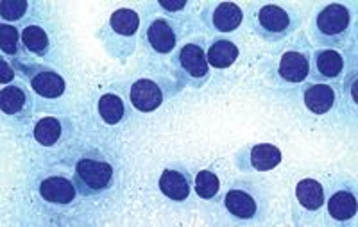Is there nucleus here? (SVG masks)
<instances>
[{"instance_id":"f8f14e48","label":"nucleus","mask_w":358,"mask_h":227,"mask_svg":"<svg viewBox=\"0 0 358 227\" xmlns=\"http://www.w3.org/2000/svg\"><path fill=\"white\" fill-rule=\"evenodd\" d=\"M78 188L66 177H47L40 184V195L50 204H72L76 200Z\"/></svg>"},{"instance_id":"dca6fc26","label":"nucleus","mask_w":358,"mask_h":227,"mask_svg":"<svg viewBox=\"0 0 358 227\" xmlns=\"http://www.w3.org/2000/svg\"><path fill=\"white\" fill-rule=\"evenodd\" d=\"M335 104V91L328 85H310L305 89V105L313 115H326Z\"/></svg>"},{"instance_id":"f257e3e1","label":"nucleus","mask_w":358,"mask_h":227,"mask_svg":"<svg viewBox=\"0 0 358 227\" xmlns=\"http://www.w3.org/2000/svg\"><path fill=\"white\" fill-rule=\"evenodd\" d=\"M350 29V9L342 4H330L319 11L313 22V38L326 47H338L348 40Z\"/></svg>"},{"instance_id":"423d86ee","label":"nucleus","mask_w":358,"mask_h":227,"mask_svg":"<svg viewBox=\"0 0 358 227\" xmlns=\"http://www.w3.org/2000/svg\"><path fill=\"white\" fill-rule=\"evenodd\" d=\"M224 206L229 211V215L241 220H251L258 215V197L251 190L244 186H233L224 197Z\"/></svg>"},{"instance_id":"6ab92c4d","label":"nucleus","mask_w":358,"mask_h":227,"mask_svg":"<svg viewBox=\"0 0 358 227\" xmlns=\"http://www.w3.org/2000/svg\"><path fill=\"white\" fill-rule=\"evenodd\" d=\"M296 199L305 210L317 211L324 204V188L315 179H303L296 186Z\"/></svg>"},{"instance_id":"b1692460","label":"nucleus","mask_w":358,"mask_h":227,"mask_svg":"<svg viewBox=\"0 0 358 227\" xmlns=\"http://www.w3.org/2000/svg\"><path fill=\"white\" fill-rule=\"evenodd\" d=\"M220 190V181L212 170H201L196 175V193L201 199L212 200L215 199Z\"/></svg>"},{"instance_id":"9d476101","label":"nucleus","mask_w":358,"mask_h":227,"mask_svg":"<svg viewBox=\"0 0 358 227\" xmlns=\"http://www.w3.org/2000/svg\"><path fill=\"white\" fill-rule=\"evenodd\" d=\"M140 29V15L133 9H117L108 20L104 31L108 33V38H122V40H133L138 34ZM106 38V40H108ZM133 43V41H131Z\"/></svg>"},{"instance_id":"39448f33","label":"nucleus","mask_w":358,"mask_h":227,"mask_svg":"<svg viewBox=\"0 0 358 227\" xmlns=\"http://www.w3.org/2000/svg\"><path fill=\"white\" fill-rule=\"evenodd\" d=\"M281 163V150L271 143H257V145L245 149L244 158L238 159V166L248 170L268 172L276 168Z\"/></svg>"},{"instance_id":"cd10ccee","label":"nucleus","mask_w":358,"mask_h":227,"mask_svg":"<svg viewBox=\"0 0 358 227\" xmlns=\"http://www.w3.org/2000/svg\"><path fill=\"white\" fill-rule=\"evenodd\" d=\"M13 78H15V72H13L11 66L2 59V61H0V81H2V85H8V82L13 81Z\"/></svg>"},{"instance_id":"a211bd4d","label":"nucleus","mask_w":358,"mask_h":227,"mask_svg":"<svg viewBox=\"0 0 358 227\" xmlns=\"http://www.w3.org/2000/svg\"><path fill=\"white\" fill-rule=\"evenodd\" d=\"M238 59V47L229 40H215L206 52L208 65L213 68H229Z\"/></svg>"},{"instance_id":"5701e85b","label":"nucleus","mask_w":358,"mask_h":227,"mask_svg":"<svg viewBox=\"0 0 358 227\" xmlns=\"http://www.w3.org/2000/svg\"><path fill=\"white\" fill-rule=\"evenodd\" d=\"M62 129L63 127L57 118L45 117L34 127V138L43 147H52L56 145L57 140L62 138Z\"/></svg>"},{"instance_id":"2eb2a0df","label":"nucleus","mask_w":358,"mask_h":227,"mask_svg":"<svg viewBox=\"0 0 358 227\" xmlns=\"http://www.w3.org/2000/svg\"><path fill=\"white\" fill-rule=\"evenodd\" d=\"M344 70V59L337 50L326 49L315 52V72L313 79H322V81H331L337 79Z\"/></svg>"},{"instance_id":"bb28decb","label":"nucleus","mask_w":358,"mask_h":227,"mask_svg":"<svg viewBox=\"0 0 358 227\" xmlns=\"http://www.w3.org/2000/svg\"><path fill=\"white\" fill-rule=\"evenodd\" d=\"M159 8L165 9L169 13H178L181 9L187 8V2L185 0H176V2H169V0H159Z\"/></svg>"},{"instance_id":"6e6552de","label":"nucleus","mask_w":358,"mask_h":227,"mask_svg":"<svg viewBox=\"0 0 358 227\" xmlns=\"http://www.w3.org/2000/svg\"><path fill=\"white\" fill-rule=\"evenodd\" d=\"M159 190L167 199L174 200V203H183L192 191L190 174L178 166L165 168L159 175Z\"/></svg>"},{"instance_id":"1a4fd4ad","label":"nucleus","mask_w":358,"mask_h":227,"mask_svg":"<svg viewBox=\"0 0 358 227\" xmlns=\"http://www.w3.org/2000/svg\"><path fill=\"white\" fill-rule=\"evenodd\" d=\"M131 104L142 113H151L163 104V91L151 79H138L131 86Z\"/></svg>"},{"instance_id":"f03ea898","label":"nucleus","mask_w":358,"mask_h":227,"mask_svg":"<svg viewBox=\"0 0 358 227\" xmlns=\"http://www.w3.org/2000/svg\"><path fill=\"white\" fill-rule=\"evenodd\" d=\"M299 18L296 13L276 4L262 6L255 17V31L267 41H280L296 31Z\"/></svg>"},{"instance_id":"393cba45","label":"nucleus","mask_w":358,"mask_h":227,"mask_svg":"<svg viewBox=\"0 0 358 227\" xmlns=\"http://www.w3.org/2000/svg\"><path fill=\"white\" fill-rule=\"evenodd\" d=\"M18 43H20V33L13 25H0V49L8 56H17Z\"/></svg>"},{"instance_id":"a878e982","label":"nucleus","mask_w":358,"mask_h":227,"mask_svg":"<svg viewBox=\"0 0 358 227\" xmlns=\"http://www.w3.org/2000/svg\"><path fill=\"white\" fill-rule=\"evenodd\" d=\"M27 11V2L25 0H4L0 6V15L4 20H20Z\"/></svg>"},{"instance_id":"f3484780","label":"nucleus","mask_w":358,"mask_h":227,"mask_svg":"<svg viewBox=\"0 0 358 227\" xmlns=\"http://www.w3.org/2000/svg\"><path fill=\"white\" fill-rule=\"evenodd\" d=\"M0 105H2V113L9 117H29V102L27 94L20 86H6L0 91Z\"/></svg>"},{"instance_id":"0eeeda50","label":"nucleus","mask_w":358,"mask_h":227,"mask_svg":"<svg viewBox=\"0 0 358 227\" xmlns=\"http://www.w3.org/2000/svg\"><path fill=\"white\" fill-rule=\"evenodd\" d=\"M244 13L241 6L233 4V2H217L208 8L206 24L212 25L213 31L217 33H233L241 27Z\"/></svg>"},{"instance_id":"20e7f679","label":"nucleus","mask_w":358,"mask_h":227,"mask_svg":"<svg viewBox=\"0 0 358 227\" xmlns=\"http://www.w3.org/2000/svg\"><path fill=\"white\" fill-rule=\"evenodd\" d=\"M176 66H178V73L181 75V79L197 88L210 79L206 52L199 43L183 45L176 57Z\"/></svg>"},{"instance_id":"ddd939ff","label":"nucleus","mask_w":358,"mask_h":227,"mask_svg":"<svg viewBox=\"0 0 358 227\" xmlns=\"http://www.w3.org/2000/svg\"><path fill=\"white\" fill-rule=\"evenodd\" d=\"M280 78L287 82H303L310 75V59L306 54L289 50L281 56L280 66H278Z\"/></svg>"},{"instance_id":"7ed1b4c3","label":"nucleus","mask_w":358,"mask_h":227,"mask_svg":"<svg viewBox=\"0 0 358 227\" xmlns=\"http://www.w3.org/2000/svg\"><path fill=\"white\" fill-rule=\"evenodd\" d=\"M73 183L83 195H99L113 183V166L108 161L83 158L76 165Z\"/></svg>"},{"instance_id":"aec40b11","label":"nucleus","mask_w":358,"mask_h":227,"mask_svg":"<svg viewBox=\"0 0 358 227\" xmlns=\"http://www.w3.org/2000/svg\"><path fill=\"white\" fill-rule=\"evenodd\" d=\"M328 213L335 220H350L357 215V199L355 195L348 190H341L334 193L328 200Z\"/></svg>"},{"instance_id":"9b49d317","label":"nucleus","mask_w":358,"mask_h":227,"mask_svg":"<svg viewBox=\"0 0 358 227\" xmlns=\"http://www.w3.org/2000/svg\"><path fill=\"white\" fill-rule=\"evenodd\" d=\"M145 38L149 47L158 54L172 52L176 43H178V36H176L174 27H172L171 22L165 20V18H156L155 22H151L149 27H147Z\"/></svg>"},{"instance_id":"412c9836","label":"nucleus","mask_w":358,"mask_h":227,"mask_svg":"<svg viewBox=\"0 0 358 227\" xmlns=\"http://www.w3.org/2000/svg\"><path fill=\"white\" fill-rule=\"evenodd\" d=\"M22 43L34 56H47L49 54V36H47V33H45L40 25H27L22 31Z\"/></svg>"},{"instance_id":"4be33fe9","label":"nucleus","mask_w":358,"mask_h":227,"mask_svg":"<svg viewBox=\"0 0 358 227\" xmlns=\"http://www.w3.org/2000/svg\"><path fill=\"white\" fill-rule=\"evenodd\" d=\"M99 115L106 124L110 126H115L124 118L126 115V105H124V101L118 95L108 94L102 95L101 101H99Z\"/></svg>"},{"instance_id":"4468645a","label":"nucleus","mask_w":358,"mask_h":227,"mask_svg":"<svg viewBox=\"0 0 358 227\" xmlns=\"http://www.w3.org/2000/svg\"><path fill=\"white\" fill-rule=\"evenodd\" d=\"M31 88L43 98H57L65 94V79L50 68H40L31 75Z\"/></svg>"}]
</instances>
